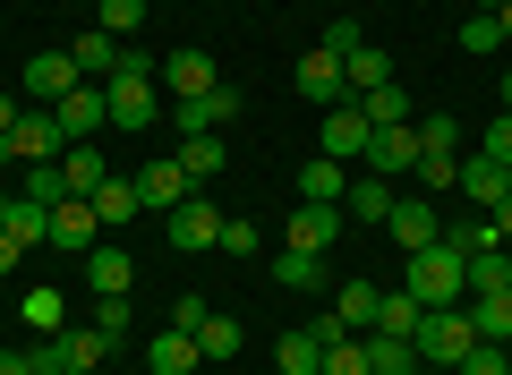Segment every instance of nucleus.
Listing matches in <instances>:
<instances>
[{"label":"nucleus","instance_id":"obj_56","mask_svg":"<svg viewBox=\"0 0 512 375\" xmlns=\"http://www.w3.org/2000/svg\"><path fill=\"white\" fill-rule=\"evenodd\" d=\"M0 231H9V179H0Z\"/></svg>","mask_w":512,"mask_h":375},{"label":"nucleus","instance_id":"obj_5","mask_svg":"<svg viewBox=\"0 0 512 375\" xmlns=\"http://www.w3.org/2000/svg\"><path fill=\"white\" fill-rule=\"evenodd\" d=\"M359 171H376V179H410L419 171V128H367V154H359Z\"/></svg>","mask_w":512,"mask_h":375},{"label":"nucleus","instance_id":"obj_41","mask_svg":"<svg viewBox=\"0 0 512 375\" xmlns=\"http://www.w3.org/2000/svg\"><path fill=\"white\" fill-rule=\"evenodd\" d=\"M128 324H137V316H128V299H94V333H103L111 350H120V333H128Z\"/></svg>","mask_w":512,"mask_h":375},{"label":"nucleus","instance_id":"obj_49","mask_svg":"<svg viewBox=\"0 0 512 375\" xmlns=\"http://www.w3.org/2000/svg\"><path fill=\"white\" fill-rule=\"evenodd\" d=\"M205 316H214V307H205V299H188V290H180V307H171V324H180V333H197Z\"/></svg>","mask_w":512,"mask_h":375},{"label":"nucleus","instance_id":"obj_52","mask_svg":"<svg viewBox=\"0 0 512 375\" xmlns=\"http://www.w3.org/2000/svg\"><path fill=\"white\" fill-rule=\"evenodd\" d=\"M495 239H504V248H512V197L495 205Z\"/></svg>","mask_w":512,"mask_h":375},{"label":"nucleus","instance_id":"obj_15","mask_svg":"<svg viewBox=\"0 0 512 375\" xmlns=\"http://www.w3.org/2000/svg\"><path fill=\"white\" fill-rule=\"evenodd\" d=\"M393 197H402V179L350 171V197H342V214H350V222H376V231H384V214H393Z\"/></svg>","mask_w":512,"mask_h":375},{"label":"nucleus","instance_id":"obj_8","mask_svg":"<svg viewBox=\"0 0 512 375\" xmlns=\"http://www.w3.org/2000/svg\"><path fill=\"white\" fill-rule=\"evenodd\" d=\"M384 231H393V248H402V256H419V248H436V239H444V214L427 197H393Z\"/></svg>","mask_w":512,"mask_h":375},{"label":"nucleus","instance_id":"obj_20","mask_svg":"<svg viewBox=\"0 0 512 375\" xmlns=\"http://www.w3.org/2000/svg\"><path fill=\"white\" fill-rule=\"evenodd\" d=\"M146 367H154V375H197V367H205V358H197V333L163 324V333L146 341Z\"/></svg>","mask_w":512,"mask_h":375},{"label":"nucleus","instance_id":"obj_54","mask_svg":"<svg viewBox=\"0 0 512 375\" xmlns=\"http://www.w3.org/2000/svg\"><path fill=\"white\" fill-rule=\"evenodd\" d=\"M9 171H18V145H9V137H0V179H9Z\"/></svg>","mask_w":512,"mask_h":375},{"label":"nucleus","instance_id":"obj_1","mask_svg":"<svg viewBox=\"0 0 512 375\" xmlns=\"http://www.w3.org/2000/svg\"><path fill=\"white\" fill-rule=\"evenodd\" d=\"M402 290L419 307H461V299H470V256H461L453 239H436V248H419L402 265Z\"/></svg>","mask_w":512,"mask_h":375},{"label":"nucleus","instance_id":"obj_4","mask_svg":"<svg viewBox=\"0 0 512 375\" xmlns=\"http://www.w3.org/2000/svg\"><path fill=\"white\" fill-rule=\"evenodd\" d=\"M163 231H171V248H180V256L222 248V214H214V197H205V188H197L188 205H171V214H163Z\"/></svg>","mask_w":512,"mask_h":375},{"label":"nucleus","instance_id":"obj_57","mask_svg":"<svg viewBox=\"0 0 512 375\" xmlns=\"http://www.w3.org/2000/svg\"><path fill=\"white\" fill-rule=\"evenodd\" d=\"M470 9H478V18H495V9H504V0H470Z\"/></svg>","mask_w":512,"mask_h":375},{"label":"nucleus","instance_id":"obj_37","mask_svg":"<svg viewBox=\"0 0 512 375\" xmlns=\"http://www.w3.org/2000/svg\"><path fill=\"white\" fill-rule=\"evenodd\" d=\"M94 26H103V35H146V0H94Z\"/></svg>","mask_w":512,"mask_h":375},{"label":"nucleus","instance_id":"obj_51","mask_svg":"<svg viewBox=\"0 0 512 375\" xmlns=\"http://www.w3.org/2000/svg\"><path fill=\"white\" fill-rule=\"evenodd\" d=\"M0 375H35V350H0Z\"/></svg>","mask_w":512,"mask_h":375},{"label":"nucleus","instance_id":"obj_22","mask_svg":"<svg viewBox=\"0 0 512 375\" xmlns=\"http://www.w3.org/2000/svg\"><path fill=\"white\" fill-rule=\"evenodd\" d=\"M103 179H111V162H103V145H94V137L60 154V188H69V197H94Z\"/></svg>","mask_w":512,"mask_h":375},{"label":"nucleus","instance_id":"obj_39","mask_svg":"<svg viewBox=\"0 0 512 375\" xmlns=\"http://www.w3.org/2000/svg\"><path fill=\"white\" fill-rule=\"evenodd\" d=\"M274 282L282 290H316V282H325V256H291V248H282L274 256Z\"/></svg>","mask_w":512,"mask_h":375},{"label":"nucleus","instance_id":"obj_7","mask_svg":"<svg viewBox=\"0 0 512 375\" xmlns=\"http://www.w3.org/2000/svg\"><path fill=\"white\" fill-rule=\"evenodd\" d=\"M103 103H111V128H154L163 120V86L154 77H111Z\"/></svg>","mask_w":512,"mask_h":375},{"label":"nucleus","instance_id":"obj_32","mask_svg":"<svg viewBox=\"0 0 512 375\" xmlns=\"http://www.w3.org/2000/svg\"><path fill=\"white\" fill-rule=\"evenodd\" d=\"M342 77H350V103H359V94H376V86H393V60H384V52H367V43H359V52L342 60Z\"/></svg>","mask_w":512,"mask_h":375},{"label":"nucleus","instance_id":"obj_31","mask_svg":"<svg viewBox=\"0 0 512 375\" xmlns=\"http://www.w3.org/2000/svg\"><path fill=\"white\" fill-rule=\"evenodd\" d=\"M367 341V375H402V367H419V350H410L402 333H359Z\"/></svg>","mask_w":512,"mask_h":375},{"label":"nucleus","instance_id":"obj_16","mask_svg":"<svg viewBox=\"0 0 512 375\" xmlns=\"http://www.w3.org/2000/svg\"><path fill=\"white\" fill-rule=\"evenodd\" d=\"M504 197H512V171H504V162H487V154H470V162H461V205L495 214Z\"/></svg>","mask_w":512,"mask_h":375},{"label":"nucleus","instance_id":"obj_40","mask_svg":"<svg viewBox=\"0 0 512 375\" xmlns=\"http://www.w3.org/2000/svg\"><path fill=\"white\" fill-rule=\"evenodd\" d=\"M410 128H419V154H453V137H461L453 111H427V120H410Z\"/></svg>","mask_w":512,"mask_h":375},{"label":"nucleus","instance_id":"obj_6","mask_svg":"<svg viewBox=\"0 0 512 375\" xmlns=\"http://www.w3.org/2000/svg\"><path fill=\"white\" fill-rule=\"evenodd\" d=\"M231 120H239V86L231 77H222L214 94H197V103H171V128H180V137H222Z\"/></svg>","mask_w":512,"mask_h":375},{"label":"nucleus","instance_id":"obj_48","mask_svg":"<svg viewBox=\"0 0 512 375\" xmlns=\"http://www.w3.org/2000/svg\"><path fill=\"white\" fill-rule=\"evenodd\" d=\"M359 43H367V35H359V26H350V18H333V26H325V52H342V60H350V52H359Z\"/></svg>","mask_w":512,"mask_h":375},{"label":"nucleus","instance_id":"obj_45","mask_svg":"<svg viewBox=\"0 0 512 375\" xmlns=\"http://www.w3.org/2000/svg\"><path fill=\"white\" fill-rule=\"evenodd\" d=\"M478 154H487V162H504V171H512V111H504V120H487V137H478Z\"/></svg>","mask_w":512,"mask_h":375},{"label":"nucleus","instance_id":"obj_11","mask_svg":"<svg viewBox=\"0 0 512 375\" xmlns=\"http://www.w3.org/2000/svg\"><path fill=\"white\" fill-rule=\"evenodd\" d=\"M333 239H342V205H299L291 231H282V248L291 256H333Z\"/></svg>","mask_w":512,"mask_h":375},{"label":"nucleus","instance_id":"obj_47","mask_svg":"<svg viewBox=\"0 0 512 375\" xmlns=\"http://www.w3.org/2000/svg\"><path fill=\"white\" fill-rule=\"evenodd\" d=\"M222 256H256V222H231V214H222Z\"/></svg>","mask_w":512,"mask_h":375},{"label":"nucleus","instance_id":"obj_35","mask_svg":"<svg viewBox=\"0 0 512 375\" xmlns=\"http://www.w3.org/2000/svg\"><path fill=\"white\" fill-rule=\"evenodd\" d=\"M359 111H367V128H402V120H419L402 86H376V94H359Z\"/></svg>","mask_w":512,"mask_h":375},{"label":"nucleus","instance_id":"obj_24","mask_svg":"<svg viewBox=\"0 0 512 375\" xmlns=\"http://www.w3.org/2000/svg\"><path fill=\"white\" fill-rule=\"evenodd\" d=\"M86 282H94V299H128V282H137V256H120V248H86Z\"/></svg>","mask_w":512,"mask_h":375},{"label":"nucleus","instance_id":"obj_30","mask_svg":"<svg viewBox=\"0 0 512 375\" xmlns=\"http://www.w3.org/2000/svg\"><path fill=\"white\" fill-rule=\"evenodd\" d=\"M419 316H427V307L410 299L402 282H393V290H384V299H376V333H402V341H410V333H419Z\"/></svg>","mask_w":512,"mask_h":375},{"label":"nucleus","instance_id":"obj_53","mask_svg":"<svg viewBox=\"0 0 512 375\" xmlns=\"http://www.w3.org/2000/svg\"><path fill=\"white\" fill-rule=\"evenodd\" d=\"M9 128H18V94H0V137H9Z\"/></svg>","mask_w":512,"mask_h":375},{"label":"nucleus","instance_id":"obj_19","mask_svg":"<svg viewBox=\"0 0 512 375\" xmlns=\"http://www.w3.org/2000/svg\"><path fill=\"white\" fill-rule=\"evenodd\" d=\"M69 60H77V77H86V86H111V69H120V35L86 26V35L69 43Z\"/></svg>","mask_w":512,"mask_h":375},{"label":"nucleus","instance_id":"obj_46","mask_svg":"<svg viewBox=\"0 0 512 375\" xmlns=\"http://www.w3.org/2000/svg\"><path fill=\"white\" fill-rule=\"evenodd\" d=\"M461 52H504V35H495V18H470V26H461Z\"/></svg>","mask_w":512,"mask_h":375},{"label":"nucleus","instance_id":"obj_29","mask_svg":"<svg viewBox=\"0 0 512 375\" xmlns=\"http://www.w3.org/2000/svg\"><path fill=\"white\" fill-rule=\"evenodd\" d=\"M222 162H231V145H222V137H180V171L197 179V188H205V179H222Z\"/></svg>","mask_w":512,"mask_h":375},{"label":"nucleus","instance_id":"obj_42","mask_svg":"<svg viewBox=\"0 0 512 375\" xmlns=\"http://www.w3.org/2000/svg\"><path fill=\"white\" fill-rule=\"evenodd\" d=\"M325 375H367V341H359V333L333 341V350H325Z\"/></svg>","mask_w":512,"mask_h":375},{"label":"nucleus","instance_id":"obj_50","mask_svg":"<svg viewBox=\"0 0 512 375\" xmlns=\"http://www.w3.org/2000/svg\"><path fill=\"white\" fill-rule=\"evenodd\" d=\"M35 375H103V367H60V358H52V341H43V350H35Z\"/></svg>","mask_w":512,"mask_h":375},{"label":"nucleus","instance_id":"obj_59","mask_svg":"<svg viewBox=\"0 0 512 375\" xmlns=\"http://www.w3.org/2000/svg\"><path fill=\"white\" fill-rule=\"evenodd\" d=\"M402 375H427V367H402Z\"/></svg>","mask_w":512,"mask_h":375},{"label":"nucleus","instance_id":"obj_25","mask_svg":"<svg viewBox=\"0 0 512 375\" xmlns=\"http://www.w3.org/2000/svg\"><path fill=\"white\" fill-rule=\"evenodd\" d=\"M274 367L282 375H325V341H316V324H291V333L274 341Z\"/></svg>","mask_w":512,"mask_h":375},{"label":"nucleus","instance_id":"obj_9","mask_svg":"<svg viewBox=\"0 0 512 375\" xmlns=\"http://www.w3.org/2000/svg\"><path fill=\"white\" fill-rule=\"evenodd\" d=\"M9 145H18V171H26V162H60V154H69V128H60V111H18Z\"/></svg>","mask_w":512,"mask_h":375},{"label":"nucleus","instance_id":"obj_43","mask_svg":"<svg viewBox=\"0 0 512 375\" xmlns=\"http://www.w3.org/2000/svg\"><path fill=\"white\" fill-rule=\"evenodd\" d=\"M453 375H512V350H495V341H478V350L461 358Z\"/></svg>","mask_w":512,"mask_h":375},{"label":"nucleus","instance_id":"obj_55","mask_svg":"<svg viewBox=\"0 0 512 375\" xmlns=\"http://www.w3.org/2000/svg\"><path fill=\"white\" fill-rule=\"evenodd\" d=\"M495 35H504V43H512V0H504V9H495Z\"/></svg>","mask_w":512,"mask_h":375},{"label":"nucleus","instance_id":"obj_38","mask_svg":"<svg viewBox=\"0 0 512 375\" xmlns=\"http://www.w3.org/2000/svg\"><path fill=\"white\" fill-rule=\"evenodd\" d=\"M18 197H35V205H60L69 188H60V162H26L18 171Z\"/></svg>","mask_w":512,"mask_h":375},{"label":"nucleus","instance_id":"obj_58","mask_svg":"<svg viewBox=\"0 0 512 375\" xmlns=\"http://www.w3.org/2000/svg\"><path fill=\"white\" fill-rule=\"evenodd\" d=\"M504 111H512V77H504Z\"/></svg>","mask_w":512,"mask_h":375},{"label":"nucleus","instance_id":"obj_13","mask_svg":"<svg viewBox=\"0 0 512 375\" xmlns=\"http://www.w3.org/2000/svg\"><path fill=\"white\" fill-rule=\"evenodd\" d=\"M77 86H86V77H77V60H69V43H60V52H35V60H26V94H35L43 111H52L60 94H77Z\"/></svg>","mask_w":512,"mask_h":375},{"label":"nucleus","instance_id":"obj_2","mask_svg":"<svg viewBox=\"0 0 512 375\" xmlns=\"http://www.w3.org/2000/svg\"><path fill=\"white\" fill-rule=\"evenodd\" d=\"M410 350H419V367H427V375H436V367H461V358L478 350L470 299H461V307H427V316H419V333H410Z\"/></svg>","mask_w":512,"mask_h":375},{"label":"nucleus","instance_id":"obj_21","mask_svg":"<svg viewBox=\"0 0 512 375\" xmlns=\"http://www.w3.org/2000/svg\"><path fill=\"white\" fill-rule=\"evenodd\" d=\"M325 154H333V162H359V154H367V111H359V103H333V111H325Z\"/></svg>","mask_w":512,"mask_h":375},{"label":"nucleus","instance_id":"obj_26","mask_svg":"<svg viewBox=\"0 0 512 375\" xmlns=\"http://www.w3.org/2000/svg\"><path fill=\"white\" fill-rule=\"evenodd\" d=\"M376 299H384V282H342V290H333L342 333H376Z\"/></svg>","mask_w":512,"mask_h":375},{"label":"nucleus","instance_id":"obj_33","mask_svg":"<svg viewBox=\"0 0 512 375\" xmlns=\"http://www.w3.org/2000/svg\"><path fill=\"white\" fill-rule=\"evenodd\" d=\"M444 239H453L461 256H487V248H504V239H495V214H453V222H444Z\"/></svg>","mask_w":512,"mask_h":375},{"label":"nucleus","instance_id":"obj_23","mask_svg":"<svg viewBox=\"0 0 512 375\" xmlns=\"http://www.w3.org/2000/svg\"><path fill=\"white\" fill-rule=\"evenodd\" d=\"M342 197H350V162L316 154L308 171H299V205H342Z\"/></svg>","mask_w":512,"mask_h":375},{"label":"nucleus","instance_id":"obj_10","mask_svg":"<svg viewBox=\"0 0 512 375\" xmlns=\"http://www.w3.org/2000/svg\"><path fill=\"white\" fill-rule=\"evenodd\" d=\"M154 86H163L171 103H197V94L222 86V69H214V52H163V77H154Z\"/></svg>","mask_w":512,"mask_h":375},{"label":"nucleus","instance_id":"obj_60","mask_svg":"<svg viewBox=\"0 0 512 375\" xmlns=\"http://www.w3.org/2000/svg\"><path fill=\"white\" fill-rule=\"evenodd\" d=\"M86 9H94V0H86Z\"/></svg>","mask_w":512,"mask_h":375},{"label":"nucleus","instance_id":"obj_12","mask_svg":"<svg viewBox=\"0 0 512 375\" xmlns=\"http://www.w3.org/2000/svg\"><path fill=\"white\" fill-rule=\"evenodd\" d=\"M137 197H146V214H171V205L197 197V179L180 171V154H163V162H146V171H137Z\"/></svg>","mask_w":512,"mask_h":375},{"label":"nucleus","instance_id":"obj_34","mask_svg":"<svg viewBox=\"0 0 512 375\" xmlns=\"http://www.w3.org/2000/svg\"><path fill=\"white\" fill-rule=\"evenodd\" d=\"M239 341H248V333H239L231 316H205V324H197V358H214V367H231Z\"/></svg>","mask_w":512,"mask_h":375},{"label":"nucleus","instance_id":"obj_14","mask_svg":"<svg viewBox=\"0 0 512 375\" xmlns=\"http://www.w3.org/2000/svg\"><path fill=\"white\" fill-rule=\"evenodd\" d=\"M52 248H60V256L103 248V222H94V205H86V197H60V205H52Z\"/></svg>","mask_w":512,"mask_h":375},{"label":"nucleus","instance_id":"obj_28","mask_svg":"<svg viewBox=\"0 0 512 375\" xmlns=\"http://www.w3.org/2000/svg\"><path fill=\"white\" fill-rule=\"evenodd\" d=\"M470 324H478V341L512 350V290H478V299H470Z\"/></svg>","mask_w":512,"mask_h":375},{"label":"nucleus","instance_id":"obj_44","mask_svg":"<svg viewBox=\"0 0 512 375\" xmlns=\"http://www.w3.org/2000/svg\"><path fill=\"white\" fill-rule=\"evenodd\" d=\"M419 188H461V162L453 154H419Z\"/></svg>","mask_w":512,"mask_h":375},{"label":"nucleus","instance_id":"obj_3","mask_svg":"<svg viewBox=\"0 0 512 375\" xmlns=\"http://www.w3.org/2000/svg\"><path fill=\"white\" fill-rule=\"evenodd\" d=\"M291 86H299V103H316V111H333V103H350V77H342V52H299V69H291Z\"/></svg>","mask_w":512,"mask_h":375},{"label":"nucleus","instance_id":"obj_18","mask_svg":"<svg viewBox=\"0 0 512 375\" xmlns=\"http://www.w3.org/2000/svg\"><path fill=\"white\" fill-rule=\"evenodd\" d=\"M86 205H94V222H103V231H128V222L146 214V197H137V179H120V171H111V179L94 188Z\"/></svg>","mask_w":512,"mask_h":375},{"label":"nucleus","instance_id":"obj_27","mask_svg":"<svg viewBox=\"0 0 512 375\" xmlns=\"http://www.w3.org/2000/svg\"><path fill=\"white\" fill-rule=\"evenodd\" d=\"M52 358H60V367H103L111 341L94 333V324H60V333H52Z\"/></svg>","mask_w":512,"mask_h":375},{"label":"nucleus","instance_id":"obj_36","mask_svg":"<svg viewBox=\"0 0 512 375\" xmlns=\"http://www.w3.org/2000/svg\"><path fill=\"white\" fill-rule=\"evenodd\" d=\"M18 316H26V324H35V333H43V341H52V333H60V324H69V299H60V290H26V299H18Z\"/></svg>","mask_w":512,"mask_h":375},{"label":"nucleus","instance_id":"obj_17","mask_svg":"<svg viewBox=\"0 0 512 375\" xmlns=\"http://www.w3.org/2000/svg\"><path fill=\"white\" fill-rule=\"evenodd\" d=\"M60 128H69V145H86L94 128H111V103H103V86H77V94H60Z\"/></svg>","mask_w":512,"mask_h":375}]
</instances>
